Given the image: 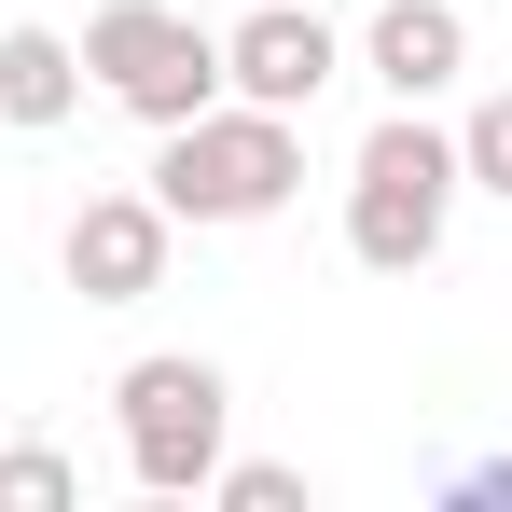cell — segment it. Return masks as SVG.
<instances>
[{
	"label": "cell",
	"mask_w": 512,
	"mask_h": 512,
	"mask_svg": "<svg viewBox=\"0 0 512 512\" xmlns=\"http://www.w3.org/2000/svg\"><path fill=\"white\" fill-rule=\"evenodd\" d=\"M208 485H222L236 512H291L305 499V471H277V457H236V471H208Z\"/></svg>",
	"instance_id": "11"
},
{
	"label": "cell",
	"mask_w": 512,
	"mask_h": 512,
	"mask_svg": "<svg viewBox=\"0 0 512 512\" xmlns=\"http://www.w3.org/2000/svg\"><path fill=\"white\" fill-rule=\"evenodd\" d=\"M291 180H305V139H291V111H194L167 125V167H153V208L167 222H263V208H291Z\"/></svg>",
	"instance_id": "1"
},
{
	"label": "cell",
	"mask_w": 512,
	"mask_h": 512,
	"mask_svg": "<svg viewBox=\"0 0 512 512\" xmlns=\"http://www.w3.org/2000/svg\"><path fill=\"white\" fill-rule=\"evenodd\" d=\"M360 56H374V84H388V97H416V111H429V97L471 70V14H457V0H388V14L360 28Z\"/></svg>",
	"instance_id": "7"
},
{
	"label": "cell",
	"mask_w": 512,
	"mask_h": 512,
	"mask_svg": "<svg viewBox=\"0 0 512 512\" xmlns=\"http://www.w3.org/2000/svg\"><path fill=\"white\" fill-rule=\"evenodd\" d=\"M443 208H457V139H429L416 97L360 139V180H346V250L374 263V277H416L443 263Z\"/></svg>",
	"instance_id": "2"
},
{
	"label": "cell",
	"mask_w": 512,
	"mask_h": 512,
	"mask_svg": "<svg viewBox=\"0 0 512 512\" xmlns=\"http://www.w3.org/2000/svg\"><path fill=\"white\" fill-rule=\"evenodd\" d=\"M471 499H499V512H512V457H485V471H471Z\"/></svg>",
	"instance_id": "12"
},
{
	"label": "cell",
	"mask_w": 512,
	"mask_h": 512,
	"mask_svg": "<svg viewBox=\"0 0 512 512\" xmlns=\"http://www.w3.org/2000/svg\"><path fill=\"white\" fill-rule=\"evenodd\" d=\"M167 208L153 194H84L70 208V291L84 305H139V291H167Z\"/></svg>",
	"instance_id": "6"
},
{
	"label": "cell",
	"mask_w": 512,
	"mask_h": 512,
	"mask_svg": "<svg viewBox=\"0 0 512 512\" xmlns=\"http://www.w3.org/2000/svg\"><path fill=\"white\" fill-rule=\"evenodd\" d=\"M457 180H485V194H512V84L457 125Z\"/></svg>",
	"instance_id": "10"
},
{
	"label": "cell",
	"mask_w": 512,
	"mask_h": 512,
	"mask_svg": "<svg viewBox=\"0 0 512 512\" xmlns=\"http://www.w3.org/2000/svg\"><path fill=\"white\" fill-rule=\"evenodd\" d=\"M70 97H84V42L0 28V125H70Z\"/></svg>",
	"instance_id": "8"
},
{
	"label": "cell",
	"mask_w": 512,
	"mask_h": 512,
	"mask_svg": "<svg viewBox=\"0 0 512 512\" xmlns=\"http://www.w3.org/2000/svg\"><path fill=\"white\" fill-rule=\"evenodd\" d=\"M70 499H84V471L56 443H0V512H70Z\"/></svg>",
	"instance_id": "9"
},
{
	"label": "cell",
	"mask_w": 512,
	"mask_h": 512,
	"mask_svg": "<svg viewBox=\"0 0 512 512\" xmlns=\"http://www.w3.org/2000/svg\"><path fill=\"white\" fill-rule=\"evenodd\" d=\"M125 471L153 485V499H208V471H222V360H125Z\"/></svg>",
	"instance_id": "3"
},
{
	"label": "cell",
	"mask_w": 512,
	"mask_h": 512,
	"mask_svg": "<svg viewBox=\"0 0 512 512\" xmlns=\"http://www.w3.org/2000/svg\"><path fill=\"white\" fill-rule=\"evenodd\" d=\"M333 70H346V42L319 28V0H250V28L222 42V84L250 97V111H291V125L319 111Z\"/></svg>",
	"instance_id": "5"
},
{
	"label": "cell",
	"mask_w": 512,
	"mask_h": 512,
	"mask_svg": "<svg viewBox=\"0 0 512 512\" xmlns=\"http://www.w3.org/2000/svg\"><path fill=\"white\" fill-rule=\"evenodd\" d=\"M84 70L125 97L139 125H194V111L222 97V42H208L194 14H167V0H111L84 28Z\"/></svg>",
	"instance_id": "4"
}]
</instances>
